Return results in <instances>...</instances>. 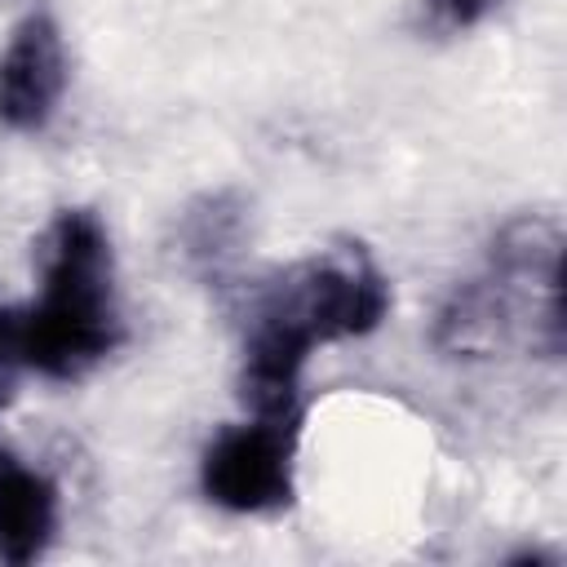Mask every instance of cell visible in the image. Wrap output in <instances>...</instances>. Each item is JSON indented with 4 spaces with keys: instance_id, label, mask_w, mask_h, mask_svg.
Returning <instances> with one entry per match:
<instances>
[{
    "instance_id": "1",
    "label": "cell",
    "mask_w": 567,
    "mask_h": 567,
    "mask_svg": "<svg viewBox=\"0 0 567 567\" xmlns=\"http://www.w3.org/2000/svg\"><path fill=\"white\" fill-rule=\"evenodd\" d=\"M390 310V284L363 244H332L261 284L244 323L239 403L266 421H297L301 368L315 346L372 332Z\"/></svg>"
},
{
    "instance_id": "2",
    "label": "cell",
    "mask_w": 567,
    "mask_h": 567,
    "mask_svg": "<svg viewBox=\"0 0 567 567\" xmlns=\"http://www.w3.org/2000/svg\"><path fill=\"white\" fill-rule=\"evenodd\" d=\"M111 239L89 208H66L44 235L40 301L18 310V354L49 381H80L120 346Z\"/></svg>"
},
{
    "instance_id": "3",
    "label": "cell",
    "mask_w": 567,
    "mask_h": 567,
    "mask_svg": "<svg viewBox=\"0 0 567 567\" xmlns=\"http://www.w3.org/2000/svg\"><path fill=\"white\" fill-rule=\"evenodd\" d=\"M563 239L549 217H518L492 239V261L478 279L461 284L434 323V346L447 354H496L523 341L545 359L563 354Z\"/></svg>"
},
{
    "instance_id": "4",
    "label": "cell",
    "mask_w": 567,
    "mask_h": 567,
    "mask_svg": "<svg viewBox=\"0 0 567 567\" xmlns=\"http://www.w3.org/2000/svg\"><path fill=\"white\" fill-rule=\"evenodd\" d=\"M297 421L252 416L221 430L199 461L204 496L230 514H270L292 501Z\"/></svg>"
},
{
    "instance_id": "5",
    "label": "cell",
    "mask_w": 567,
    "mask_h": 567,
    "mask_svg": "<svg viewBox=\"0 0 567 567\" xmlns=\"http://www.w3.org/2000/svg\"><path fill=\"white\" fill-rule=\"evenodd\" d=\"M66 89V49L49 13L18 22L0 53V124L13 133H40Z\"/></svg>"
},
{
    "instance_id": "6",
    "label": "cell",
    "mask_w": 567,
    "mask_h": 567,
    "mask_svg": "<svg viewBox=\"0 0 567 567\" xmlns=\"http://www.w3.org/2000/svg\"><path fill=\"white\" fill-rule=\"evenodd\" d=\"M58 532V487L0 447V563L27 567L44 558Z\"/></svg>"
},
{
    "instance_id": "7",
    "label": "cell",
    "mask_w": 567,
    "mask_h": 567,
    "mask_svg": "<svg viewBox=\"0 0 567 567\" xmlns=\"http://www.w3.org/2000/svg\"><path fill=\"white\" fill-rule=\"evenodd\" d=\"M244 239V217L230 195H204L182 217V248L199 270H221Z\"/></svg>"
},
{
    "instance_id": "8",
    "label": "cell",
    "mask_w": 567,
    "mask_h": 567,
    "mask_svg": "<svg viewBox=\"0 0 567 567\" xmlns=\"http://www.w3.org/2000/svg\"><path fill=\"white\" fill-rule=\"evenodd\" d=\"M496 4L501 0H425V13H430V27L434 31H470Z\"/></svg>"
},
{
    "instance_id": "9",
    "label": "cell",
    "mask_w": 567,
    "mask_h": 567,
    "mask_svg": "<svg viewBox=\"0 0 567 567\" xmlns=\"http://www.w3.org/2000/svg\"><path fill=\"white\" fill-rule=\"evenodd\" d=\"M22 354H18V310H0V408L13 399Z\"/></svg>"
}]
</instances>
